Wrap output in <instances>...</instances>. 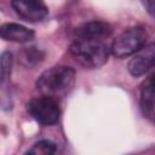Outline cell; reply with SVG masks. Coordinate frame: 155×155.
Returning a JSON list of instances; mask_svg holds the SVG:
<instances>
[{"label":"cell","instance_id":"1","mask_svg":"<svg viewBox=\"0 0 155 155\" xmlns=\"http://www.w3.org/2000/svg\"><path fill=\"white\" fill-rule=\"evenodd\" d=\"M75 70L67 65L53 67L45 70L36 80V88L41 94L51 97H62L74 86Z\"/></svg>","mask_w":155,"mask_h":155},{"label":"cell","instance_id":"2","mask_svg":"<svg viewBox=\"0 0 155 155\" xmlns=\"http://www.w3.org/2000/svg\"><path fill=\"white\" fill-rule=\"evenodd\" d=\"M70 53L85 68L94 69L107 63L109 48L104 44V40L74 38L70 45Z\"/></svg>","mask_w":155,"mask_h":155},{"label":"cell","instance_id":"3","mask_svg":"<svg viewBox=\"0 0 155 155\" xmlns=\"http://www.w3.org/2000/svg\"><path fill=\"white\" fill-rule=\"evenodd\" d=\"M148 34L143 27H132L124 30L111 44V53L117 58L134 54L147 41Z\"/></svg>","mask_w":155,"mask_h":155},{"label":"cell","instance_id":"4","mask_svg":"<svg viewBox=\"0 0 155 155\" xmlns=\"http://www.w3.org/2000/svg\"><path fill=\"white\" fill-rule=\"evenodd\" d=\"M27 109L29 114L41 125L56 124L61 114L57 98L46 94L33 98L27 104Z\"/></svg>","mask_w":155,"mask_h":155},{"label":"cell","instance_id":"5","mask_svg":"<svg viewBox=\"0 0 155 155\" xmlns=\"http://www.w3.org/2000/svg\"><path fill=\"white\" fill-rule=\"evenodd\" d=\"M15 12L27 22H39L47 13V6L44 0H12Z\"/></svg>","mask_w":155,"mask_h":155},{"label":"cell","instance_id":"6","mask_svg":"<svg viewBox=\"0 0 155 155\" xmlns=\"http://www.w3.org/2000/svg\"><path fill=\"white\" fill-rule=\"evenodd\" d=\"M155 67V42L144 45L128 62V71L133 76H140Z\"/></svg>","mask_w":155,"mask_h":155},{"label":"cell","instance_id":"7","mask_svg":"<svg viewBox=\"0 0 155 155\" xmlns=\"http://www.w3.org/2000/svg\"><path fill=\"white\" fill-rule=\"evenodd\" d=\"M111 34V28L108 23L102 21H92L82 24L75 30V38L104 40Z\"/></svg>","mask_w":155,"mask_h":155},{"label":"cell","instance_id":"8","mask_svg":"<svg viewBox=\"0 0 155 155\" xmlns=\"http://www.w3.org/2000/svg\"><path fill=\"white\" fill-rule=\"evenodd\" d=\"M0 35L4 40L13 42H28L34 39V31L17 23H6L0 28Z\"/></svg>","mask_w":155,"mask_h":155},{"label":"cell","instance_id":"9","mask_svg":"<svg viewBox=\"0 0 155 155\" xmlns=\"http://www.w3.org/2000/svg\"><path fill=\"white\" fill-rule=\"evenodd\" d=\"M140 109L145 117L155 121V87L145 82L140 92Z\"/></svg>","mask_w":155,"mask_h":155},{"label":"cell","instance_id":"10","mask_svg":"<svg viewBox=\"0 0 155 155\" xmlns=\"http://www.w3.org/2000/svg\"><path fill=\"white\" fill-rule=\"evenodd\" d=\"M57 150V145L51 140H39L36 142L27 153L28 154H35V155H51L54 154Z\"/></svg>","mask_w":155,"mask_h":155},{"label":"cell","instance_id":"11","mask_svg":"<svg viewBox=\"0 0 155 155\" xmlns=\"http://www.w3.org/2000/svg\"><path fill=\"white\" fill-rule=\"evenodd\" d=\"M11 65H12V54L8 52H4L1 56V82H5L11 74Z\"/></svg>","mask_w":155,"mask_h":155},{"label":"cell","instance_id":"12","mask_svg":"<svg viewBox=\"0 0 155 155\" xmlns=\"http://www.w3.org/2000/svg\"><path fill=\"white\" fill-rule=\"evenodd\" d=\"M23 58L27 61L28 65H31V64L38 63L41 59V52L38 50H34V47H31L30 50H25Z\"/></svg>","mask_w":155,"mask_h":155},{"label":"cell","instance_id":"13","mask_svg":"<svg viewBox=\"0 0 155 155\" xmlns=\"http://www.w3.org/2000/svg\"><path fill=\"white\" fill-rule=\"evenodd\" d=\"M142 4L147 10V12L153 17H155V0H142Z\"/></svg>","mask_w":155,"mask_h":155},{"label":"cell","instance_id":"14","mask_svg":"<svg viewBox=\"0 0 155 155\" xmlns=\"http://www.w3.org/2000/svg\"><path fill=\"white\" fill-rule=\"evenodd\" d=\"M145 84H148V85H150V86L155 87V73H153V74L148 78V80L145 81Z\"/></svg>","mask_w":155,"mask_h":155}]
</instances>
